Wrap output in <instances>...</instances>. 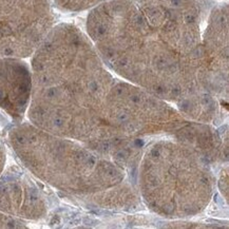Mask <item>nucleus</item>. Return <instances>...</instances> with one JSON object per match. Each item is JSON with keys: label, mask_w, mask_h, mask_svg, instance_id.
<instances>
[{"label": "nucleus", "mask_w": 229, "mask_h": 229, "mask_svg": "<svg viewBox=\"0 0 229 229\" xmlns=\"http://www.w3.org/2000/svg\"><path fill=\"white\" fill-rule=\"evenodd\" d=\"M32 91V73L20 58L0 57V107L12 115L23 113Z\"/></svg>", "instance_id": "nucleus-4"}, {"label": "nucleus", "mask_w": 229, "mask_h": 229, "mask_svg": "<svg viewBox=\"0 0 229 229\" xmlns=\"http://www.w3.org/2000/svg\"><path fill=\"white\" fill-rule=\"evenodd\" d=\"M199 0H110L88 17L101 56L119 73L182 77L202 69Z\"/></svg>", "instance_id": "nucleus-1"}, {"label": "nucleus", "mask_w": 229, "mask_h": 229, "mask_svg": "<svg viewBox=\"0 0 229 229\" xmlns=\"http://www.w3.org/2000/svg\"><path fill=\"white\" fill-rule=\"evenodd\" d=\"M53 23L50 0H0V57L31 56Z\"/></svg>", "instance_id": "nucleus-3"}, {"label": "nucleus", "mask_w": 229, "mask_h": 229, "mask_svg": "<svg viewBox=\"0 0 229 229\" xmlns=\"http://www.w3.org/2000/svg\"><path fill=\"white\" fill-rule=\"evenodd\" d=\"M108 0H54V2L60 9L70 12H77L89 9L91 6L99 4L101 2H107Z\"/></svg>", "instance_id": "nucleus-6"}, {"label": "nucleus", "mask_w": 229, "mask_h": 229, "mask_svg": "<svg viewBox=\"0 0 229 229\" xmlns=\"http://www.w3.org/2000/svg\"><path fill=\"white\" fill-rule=\"evenodd\" d=\"M30 118L51 133H80V94L104 73L95 51L77 28L53 27L32 54Z\"/></svg>", "instance_id": "nucleus-2"}, {"label": "nucleus", "mask_w": 229, "mask_h": 229, "mask_svg": "<svg viewBox=\"0 0 229 229\" xmlns=\"http://www.w3.org/2000/svg\"><path fill=\"white\" fill-rule=\"evenodd\" d=\"M15 223L16 222L12 221L11 219L4 217L2 214H0V227H9V226H12L11 224H15Z\"/></svg>", "instance_id": "nucleus-7"}, {"label": "nucleus", "mask_w": 229, "mask_h": 229, "mask_svg": "<svg viewBox=\"0 0 229 229\" xmlns=\"http://www.w3.org/2000/svg\"><path fill=\"white\" fill-rule=\"evenodd\" d=\"M0 210L25 217H41L45 205L34 187L18 179H0Z\"/></svg>", "instance_id": "nucleus-5"}, {"label": "nucleus", "mask_w": 229, "mask_h": 229, "mask_svg": "<svg viewBox=\"0 0 229 229\" xmlns=\"http://www.w3.org/2000/svg\"><path fill=\"white\" fill-rule=\"evenodd\" d=\"M3 163H4V149H3L2 144H1V140H0V171L2 169Z\"/></svg>", "instance_id": "nucleus-8"}]
</instances>
